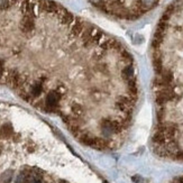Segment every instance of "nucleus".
I'll return each mask as SVG.
<instances>
[{
    "instance_id": "f257e3e1",
    "label": "nucleus",
    "mask_w": 183,
    "mask_h": 183,
    "mask_svg": "<svg viewBox=\"0 0 183 183\" xmlns=\"http://www.w3.org/2000/svg\"><path fill=\"white\" fill-rule=\"evenodd\" d=\"M12 175H14V171H11V170H8V171L4 172L2 175H1V182L9 183L12 180Z\"/></svg>"
}]
</instances>
